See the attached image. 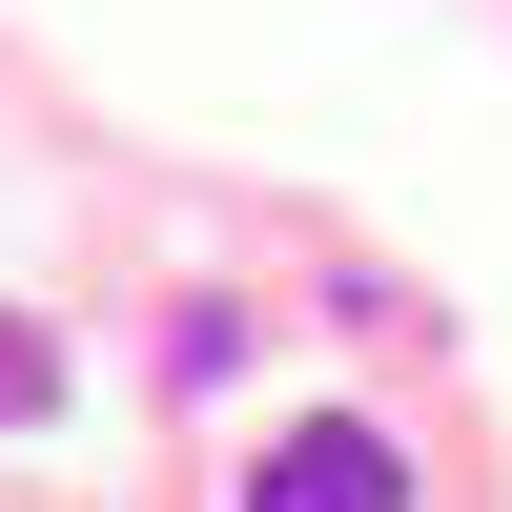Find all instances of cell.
Here are the masks:
<instances>
[{
	"instance_id": "cell-1",
	"label": "cell",
	"mask_w": 512,
	"mask_h": 512,
	"mask_svg": "<svg viewBox=\"0 0 512 512\" xmlns=\"http://www.w3.org/2000/svg\"><path fill=\"white\" fill-rule=\"evenodd\" d=\"M246 512H410V472H390V431H287L246 472Z\"/></svg>"
},
{
	"instance_id": "cell-2",
	"label": "cell",
	"mask_w": 512,
	"mask_h": 512,
	"mask_svg": "<svg viewBox=\"0 0 512 512\" xmlns=\"http://www.w3.org/2000/svg\"><path fill=\"white\" fill-rule=\"evenodd\" d=\"M41 390H62V349H41V328H21V308H0V431H21V410H41Z\"/></svg>"
}]
</instances>
